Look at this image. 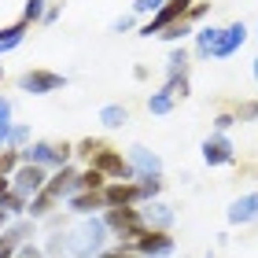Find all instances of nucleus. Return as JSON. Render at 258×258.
I'll return each mask as SVG.
<instances>
[{
    "instance_id": "nucleus-1",
    "label": "nucleus",
    "mask_w": 258,
    "mask_h": 258,
    "mask_svg": "<svg viewBox=\"0 0 258 258\" xmlns=\"http://www.w3.org/2000/svg\"><path fill=\"white\" fill-rule=\"evenodd\" d=\"M107 236H111V229L103 221V214H89L67 229V254L70 258H100L107 251Z\"/></svg>"
},
{
    "instance_id": "nucleus-2",
    "label": "nucleus",
    "mask_w": 258,
    "mask_h": 258,
    "mask_svg": "<svg viewBox=\"0 0 258 258\" xmlns=\"http://www.w3.org/2000/svg\"><path fill=\"white\" fill-rule=\"evenodd\" d=\"M103 221H107V229L118 236V243H137V240L148 232V225H144V218H140L137 207H125V210H103Z\"/></svg>"
},
{
    "instance_id": "nucleus-3",
    "label": "nucleus",
    "mask_w": 258,
    "mask_h": 258,
    "mask_svg": "<svg viewBox=\"0 0 258 258\" xmlns=\"http://www.w3.org/2000/svg\"><path fill=\"white\" fill-rule=\"evenodd\" d=\"M70 155H74V148L70 144H52V140H33L30 148H22V162H30V166H55V170H63Z\"/></svg>"
},
{
    "instance_id": "nucleus-4",
    "label": "nucleus",
    "mask_w": 258,
    "mask_h": 258,
    "mask_svg": "<svg viewBox=\"0 0 258 258\" xmlns=\"http://www.w3.org/2000/svg\"><path fill=\"white\" fill-rule=\"evenodd\" d=\"M196 4V0H166V4H162L155 15L148 19V26L140 30V37H159L162 30L166 26H173V22H181L184 15H188V8Z\"/></svg>"
},
{
    "instance_id": "nucleus-5",
    "label": "nucleus",
    "mask_w": 258,
    "mask_h": 258,
    "mask_svg": "<svg viewBox=\"0 0 258 258\" xmlns=\"http://www.w3.org/2000/svg\"><path fill=\"white\" fill-rule=\"evenodd\" d=\"M92 170H100L107 181H137L129 159H122V151H111V148H103V151L92 155Z\"/></svg>"
},
{
    "instance_id": "nucleus-6",
    "label": "nucleus",
    "mask_w": 258,
    "mask_h": 258,
    "mask_svg": "<svg viewBox=\"0 0 258 258\" xmlns=\"http://www.w3.org/2000/svg\"><path fill=\"white\" fill-rule=\"evenodd\" d=\"M48 184V173H44V166H30V162H22V166L15 170V177H11V192L22 196L30 203L33 196H41V188Z\"/></svg>"
},
{
    "instance_id": "nucleus-7",
    "label": "nucleus",
    "mask_w": 258,
    "mask_h": 258,
    "mask_svg": "<svg viewBox=\"0 0 258 258\" xmlns=\"http://www.w3.org/2000/svg\"><path fill=\"white\" fill-rule=\"evenodd\" d=\"M63 85H67V78L55 74V70H26L19 78V89L30 92V96H48V92H59Z\"/></svg>"
},
{
    "instance_id": "nucleus-8",
    "label": "nucleus",
    "mask_w": 258,
    "mask_h": 258,
    "mask_svg": "<svg viewBox=\"0 0 258 258\" xmlns=\"http://www.w3.org/2000/svg\"><path fill=\"white\" fill-rule=\"evenodd\" d=\"M137 203H144L137 181H107V188H103V207L107 210H125V207H137Z\"/></svg>"
},
{
    "instance_id": "nucleus-9",
    "label": "nucleus",
    "mask_w": 258,
    "mask_h": 258,
    "mask_svg": "<svg viewBox=\"0 0 258 258\" xmlns=\"http://www.w3.org/2000/svg\"><path fill=\"white\" fill-rule=\"evenodd\" d=\"M133 251H137L140 258H170L173 251H177V243H173L170 232H155V229H148L144 236L133 243Z\"/></svg>"
},
{
    "instance_id": "nucleus-10",
    "label": "nucleus",
    "mask_w": 258,
    "mask_h": 258,
    "mask_svg": "<svg viewBox=\"0 0 258 258\" xmlns=\"http://www.w3.org/2000/svg\"><path fill=\"white\" fill-rule=\"evenodd\" d=\"M199 151H203V162L207 166H225V162L236 159V148H232V140L225 133H210L203 144H199Z\"/></svg>"
},
{
    "instance_id": "nucleus-11",
    "label": "nucleus",
    "mask_w": 258,
    "mask_h": 258,
    "mask_svg": "<svg viewBox=\"0 0 258 258\" xmlns=\"http://www.w3.org/2000/svg\"><path fill=\"white\" fill-rule=\"evenodd\" d=\"M125 159H129V166H133L137 181H140V177H162V159L155 155V151H148L144 144H133Z\"/></svg>"
},
{
    "instance_id": "nucleus-12",
    "label": "nucleus",
    "mask_w": 258,
    "mask_h": 258,
    "mask_svg": "<svg viewBox=\"0 0 258 258\" xmlns=\"http://www.w3.org/2000/svg\"><path fill=\"white\" fill-rule=\"evenodd\" d=\"M140 218H144V225H148V229H155V232H170V229H173V221H177L173 207H170V203H159V199L144 203Z\"/></svg>"
},
{
    "instance_id": "nucleus-13",
    "label": "nucleus",
    "mask_w": 258,
    "mask_h": 258,
    "mask_svg": "<svg viewBox=\"0 0 258 258\" xmlns=\"http://www.w3.org/2000/svg\"><path fill=\"white\" fill-rule=\"evenodd\" d=\"M258 221V192H243L229 203V225H254Z\"/></svg>"
},
{
    "instance_id": "nucleus-14",
    "label": "nucleus",
    "mask_w": 258,
    "mask_h": 258,
    "mask_svg": "<svg viewBox=\"0 0 258 258\" xmlns=\"http://www.w3.org/2000/svg\"><path fill=\"white\" fill-rule=\"evenodd\" d=\"M243 41H247V26H243V22H232V26L221 30L218 48H214V55H210V59H229L236 48H243Z\"/></svg>"
},
{
    "instance_id": "nucleus-15",
    "label": "nucleus",
    "mask_w": 258,
    "mask_h": 258,
    "mask_svg": "<svg viewBox=\"0 0 258 258\" xmlns=\"http://www.w3.org/2000/svg\"><path fill=\"white\" fill-rule=\"evenodd\" d=\"M67 207L74 210V214H81V218L96 214V210H107V207H103V192H78V196L67 199Z\"/></svg>"
},
{
    "instance_id": "nucleus-16",
    "label": "nucleus",
    "mask_w": 258,
    "mask_h": 258,
    "mask_svg": "<svg viewBox=\"0 0 258 258\" xmlns=\"http://www.w3.org/2000/svg\"><path fill=\"white\" fill-rule=\"evenodd\" d=\"M26 22H11V26H4V30H0V55H4V52H11V48H19V44L22 41H26Z\"/></svg>"
},
{
    "instance_id": "nucleus-17",
    "label": "nucleus",
    "mask_w": 258,
    "mask_h": 258,
    "mask_svg": "<svg viewBox=\"0 0 258 258\" xmlns=\"http://www.w3.org/2000/svg\"><path fill=\"white\" fill-rule=\"evenodd\" d=\"M218 37H221V30L218 26H203L196 33V52H199V59H210L218 48Z\"/></svg>"
},
{
    "instance_id": "nucleus-18",
    "label": "nucleus",
    "mask_w": 258,
    "mask_h": 258,
    "mask_svg": "<svg viewBox=\"0 0 258 258\" xmlns=\"http://www.w3.org/2000/svg\"><path fill=\"white\" fill-rule=\"evenodd\" d=\"M170 78H188V48H184V44H177V48L170 52V59H166V81Z\"/></svg>"
},
{
    "instance_id": "nucleus-19",
    "label": "nucleus",
    "mask_w": 258,
    "mask_h": 258,
    "mask_svg": "<svg viewBox=\"0 0 258 258\" xmlns=\"http://www.w3.org/2000/svg\"><path fill=\"white\" fill-rule=\"evenodd\" d=\"M0 210L15 221V218H26V214H30V203H26L22 196H15V192H4V196H0Z\"/></svg>"
},
{
    "instance_id": "nucleus-20",
    "label": "nucleus",
    "mask_w": 258,
    "mask_h": 258,
    "mask_svg": "<svg viewBox=\"0 0 258 258\" xmlns=\"http://www.w3.org/2000/svg\"><path fill=\"white\" fill-rule=\"evenodd\" d=\"M100 122L107 129H122L129 122V111L122 107V103H107V107H100Z\"/></svg>"
},
{
    "instance_id": "nucleus-21",
    "label": "nucleus",
    "mask_w": 258,
    "mask_h": 258,
    "mask_svg": "<svg viewBox=\"0 0 258 258\" xmlns=\"http://www.w3.org/2000/svg\"><path fill=\"white\" fill-rule=\"evenodd\" d=\"M19 166H22V151H15V148H0V177H15Z\"/></svg>"
},
{
    "instance_id": "nucleus-22",
    "label": "nucleus",
    "mask_w": 258,
    "mask_h": 258,
    "mask_svg": "<svg viewBox=\"0 0 258 258\" xmlns=\"http://www.w3.org/2000/svg\"><path fill=\"white\" fill-rule=\"evenodd\" d=\"M173 103H177V100H173L166 89H159V92H151V96H148V111L151 114H170Z\"/></svg>"
},
{
    "instance_id": "nucleus-23",
    "label": "nucleus",
    "mask_w": 258,
    "mask_h": 258,
    "mask_svg": "<svg viewBox=\"0 0 258 258\" xmlns=\"http://www.w3.org/2000/svg\"><path fill=\"white\" fill-rule=\"evenodd\" d=\"M44 254L48 258H63L67 254V229H52V236L44 240Z\"/></svg>"
},
{
    "instance_id": "nucleus-24",
    "label": "nucleus",
    "mask_w": 258,
    "mask_h": 258,
    "mask_svg": "<svg viewBox=\"0 0 258 258\" xmlns=\"http://www.w3.org/2000/svg\"><path fill=\"white\" fill-rule=\"evenodd\" d=\"M137 188H140V199L151 203V199H159V192H162V177H140Z\"/></svg>"
},
{
    "instance_id": "nucleus-25",
    "label": "nucleus",
    "mask_w": 258,
    "mask_h": 258,
    "mask_svg": "<svg viewBox=\"0 0 258 258\" xmlns=\"http://www.w3.org/2000/svg\"><path fill=\"white\" fill-rule=\"evenodd\" d=\"M188 33H192V22H188V19H181V22H173V26H166V30L159 33V37H162V41H184Z\"/></svg>"
},
{
    "instance_id": "nucleus-26",
    "label": "nucleus",
    "mask_w": 258,
    "mask_h": 258,
    "mask_svg": "<svg viewBox=\"0 0 258 258\" xmlns=\"http://www.w3.org/2000/svg\"><path fill=\"white\" fill-rule=\"evenodd\" d=\"M44 4H48V0H26V8H22V22H26V26H30V22H41L44 11H48Z\"/></svg>"
},
{
    "instance_id": "nucleus-27",
    "label": "nucleus",
    "mask_w": 258,
    "mask_h": 258,
    "mask_svg": "<svg viewBox=\"0 0 258 258\" xmlns=\"http://www.w3.org/2000/svg\"><path fill=\"white\" fill-rule=\"evenodd\" d=\"M8 148H15V151L30 148V125H15V129H11V140H8Z\"/></svg>"
},
{
    "instance_id": "nucleus-28",
    "label": "nucleus",
    "mask_w": 258,
    "mask_h": 258,
    "mask_svg": "<svg viewBox=\"0 0 258 258\" xmlns=\"http://www.w3.org/2000/svg\"><path fill=\"white\" fill-rule=\"evenodd\" d=\"M162 89H166L173 100H184V96H188V78H170Z\"/></svg>"
},
{
    "instance_id": "nucleus-29",
    "label": "nucleus",
    "mask_w": 258,
    "mask_h": 258,
    "mask_svg": "<svg viewBox=\"0 0 258 258\" xmlns=\"http://www.w3.org/2000/svg\"><path fill=\"white\" fill-rule=\"evenodd\" d=\"M100 258H140V254L133 251V243H114V247H107Z\"/></svg>"
},
{
    "instance_id": "nucleus-30",
    "label": "nucleus",
    "mask_w": 258,
    "mask_h": 258,
    "mask_svg": "<svg viewBox=\"0 0 258 258\" xmlns=\"http://www.w3.org/2000/svg\"><path fill=\"white\" fill-rule=\"evenodd\" d=\"M166 0H133V15H155Z\"/></svg>"
},
{
    "instance_id": "nucleus-31",
    "label": "nucleus",
    "mask_w": 258,
    "mask_h": 258,
    "mask_svg": "<svg viewBox=\"0 0 258 258\" xmlns=\"http://www.w3.org/2000/svg\"><path fill=\"white\" fill-rule=\"evenodd\" d=\"M254 118H258V103H254V100L236 107V122H254Z\"/></svg>"
},
{
    "instance_id": "nucleus-32",
    "label": "nucleus",
    "mask_w": 258,
    "mask_h": 258,
    "mask_svg": "<svg viewBox=\"0 0 258 258\" xmlns=\"http://www.w3.org/2000/svg\"><path fill=\"white\" fill-rule=\"evenodd\" d=\"M96 151H103V144H100V140H81L74 155H81V159H92V155H96Z\"/></svg>"
},
{
    "instance_id": "nucleus-33",
    "label": "nucleus",
    "mask_w": 258,
    "mask_h": 258,
    "mask_svg": "<svg viewBox=\"0 0 258 258\" xmlns=\"http://www.w3.org/2000/svg\"><path fill=\"white\" fill-rule=\"evenodd\" d=\"M229 125H236V114H229V111H221L218 118H214V133H225Z\"/></svg>"
},
{
    "instance_id": "nucleus-34",
    "label": "nucleus",
    "mask_w": 258,
    "mask_h": 258,
    "mask_svg": "<svg viewBox=\"0 0 258 258\" xmlns=\"http://www.w3.org/2000/svg\"><path fill=\"white\" fill-rule=\"evenodd\" d=\"M203 15H207V4H192V8H188V15H184V19H188V22H199Z\"/></svg>"
},
{
    "instance_id": "nucleus-35",
    "label": "nucleus",
    "mask_w": 258,
    "mask_h": 258,
    "mask_svg": "<svg viewBox=\"0 0 258 258\" xmlns=\"http://www.w3.org/2000/svg\"><path fill=\"white\" fill-rule=\"evenodd\" d=\"M129 26H133V15H122V19H114V22H111V30H114V33H122V30H129Z\"/></svg>"
},
{
    "instance_id": "nucleus-36",
    "label": "nucleus",
    "mask_w": 258,
    "mask_h": 258,
    "mask_svg": "<svg viewBox=\"0 0 258 258\" xmlns=\"http://www.w3.org/2000/svg\"><path fill=\"white\" fill-rule=\"evenodd\" d=\"M11 129H15L11 122H0V148H8V140H11Z\"/></svg>"
},
{
    "instance_id": "nucleus-37",
    "label": "nucleus",
    "mask_w": 258,
    "mask_h": 258,
    "mask_svg": "<svg viewBox=\"0 0 258 258\" xmlns=\"http://www.w3.org/2000/svg\"><path fill=\"white\" fill-rule=\"evenodd\" d=\"M0 122H11V100L0 96Z\"/></svg>"
},
{
    "instance_id": "nucleus-38",
    "label": "nucleus",
    "mask_w": 258,
    "mask_h": 258,
    "mask_svg": "<svg viewBox=\"0 0 258 258\" xmlns=\"http://www.w3.org/2000/svg\"><path fill=\"white\" fill-rule=\"evenodd\" d=\"M55 19H59V8H55V4H52L48 11H44V19H41V22H44V26H52V22H55Z\"/></svg>"
},
{
    "instance_id": "nucleus-39",
    "label": "nucleus",
    "mask_w": 258,
    "mask_h": 258,
    "mask_svg": "<svg viewBox=\"0 0 258 258\" xmlns=\"http://www.w3.org/2000/svg\"><path fill=\"white\" fill-rule=\"evenodd\" d=\"M4 192H11V177H0V196Z\"/></svg>"
},
{
    "instance_id": "nucleus-40",
    "label": "nucleus",
    "mask_w": 258,
    "mask_h": 258,
    "mask_svg": "<svg viewBox=\"0 0 258 258\" xmlns=\"http://www.w3.org/2000/svg\"><path fill=\"white\" fill-rule=\"evenodd\" d=\"M0 225H4V229H8V225H11V218H8V214H4V210H0Z\"/></svg>"
},
{
    "instance_id": "nucleus-41",
    "label": "nucleus",
    "mask_w": 258,
    "mask_h": 258,
    "mask_svg": "<svg viewBox=\"0 0 258 258\" xmlns=\"http://www.w3.org/2000/svg\"><path fill=\"white\" fill-rule=\"evenodd\" d=\"M251 70H254V81H258V59H254V63H251Z\"/></svg>"
},
{
    "instance_id": "nucleus-42",
    "label": "nucleus",
    "mask_w": 258,
    "mask_h": 258,
    "mask_svg": "<svg viewBox=\"0 0 258 258\" xmlns=\"http://www.w3.org/2000/svg\"><path fill=\"white\" fill-rule=\"evenodd\" d=\"M207 258H214V254H207Z\"/></svg>"
},
{
    "instance_id": "nucleus-43",
    "label": "nucleus",
    "mask_w": 258,
    "mask_h": 258,
    "mask_svg": "<svg viewBox=\"0 0 258 258\" xmlns=\"http://www.w3.org/2000/svg\"><path fill=\"white\" fill-rule=\"evenodd\" d=\"M254 37H258V33H254Z\"/></svg>"
}]
</instances>
